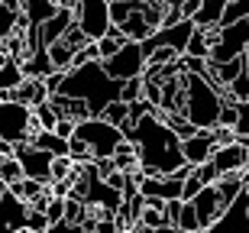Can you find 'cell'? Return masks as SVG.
<instances>
[{"instance_id":"obj_1","label":"cell","mask_w":249,"mask_h":233,"mask_svg":"<svg viewBox=\"0 0 249 233\" xmlns=\"http://www.w3.org/2000/svg\"><path fill=\"white\" fill-rule=\"evenodd\" d=\"M126 140L133 143L139 159V168H156V175H168L178 165H185L181 159V140L175 136V130H168L159 110H149L142 117L133 120Z\"/></svg>"},{"instance_id":"obj_2","label":"cell","mask_w":249,"mask_h":233,"mask_svg":"<svg viewBox=\"0 0 249 233\" xmlns=\"http://www.w3.org/2000/svg\"><path fill=\"white\" fill-rule=\"evenodd\" d=\"M55 94L81 97V101L88 104L91 117H97L110 101L120 97V81H113V78L104 75L101 62H84V65H78V68H65V78H62Z\"/></svg>"},{"instance_id":"obj_3","label":"cell","mask_w":249,"mask_h":233,"mask_svg":"<svg viewBox=\"0 0 249 233\" xmlns=\"http://www.w3.org/2000/svg\"><path fill=\"white\" fill-rule=\"evenodd\" d=\"M181 81H185L181 113L197 130H213L217 126V113L223 107V91H217L204 75H191V72H181Z\"/></svg>"},{"instance_id":"obj_4","label":"cell","mask_w":249,"mask_h":233,"mask_svg":"<svg viewBox=\"0 0 249 233\" xmlns=\"http://www.w3.org/2000/svg\"><path fill=\"white\" fill-rule=\"evenodd\" d=\"M78 140L88 146L91 159H107L113 156V149L123 143V130L107 123L104 117H84V120H74V133Z\"/></svg>"},{"instance_id":"obj_5","label":"cell","mask_w":249,"mask_h":233,"mask_svg":"<svg viewBox=\"0 0 249 233\" xmlns=\"http://www.w3.org/2000/svg\"><path fill=\"white\" fill-rule=\"evenodd\" d=\"M36 120H33V107L19 101H3L0 97V140L3 143H29V136L36 133Z\"/></svg>"},{"instance_id":"obj_6","label":"cell","mask_w":249,"mask_h":233,"mask_svg":"<svg viewBox=\"0 0 249 233\" xmlns=\"http://www.w3.org/2000/svg\"><path fill=\"white\" fill-rule=\"evenodd\" d=\"M71 17L81 26L84 36L91 39V42H97L110 29V3L107 0H74Z\"/></svg>"},{"instance_id":"obj_7","label":"cell","mask_w":249,"mask_h":233,"mask_svg":"<svg viewBox=\"0 0 249 233\" xmlns=\"http://www.w3.org/2000/svg\"><path fill=\"white\" fill-rule=\"evenodd\" d=\"M101 68L104 75L113 78V81H126V78H136L142 75V68H146V58H142V49H139V42H133V39H126L113 55L101 58Z\"/></svg>"},{"instance_id":"obj_8","label":"cell","mask_w":249,"mask_h":233,"mask_svg":"<svg viewBox=\"0 0 249 233\" xmlns=\"http://www.w3.org/2000/svg\"><path fill=\"white\" fill-rule=\"evenodd\" d=\"M204 233H249V197H246V191H240V195L233 197L230 204L220 211V217Z\"/></svg>"},{"instance_id":"obj_9","label":"cell","mask_w":249,"mask_h":233,"mask_svg":"<svg viewBox=\"0 0 249 233\" xmlns=\"http://www.w3.org/2000/svg\"><path fill=\"white\" fill-rule=\"evenodd\" d=\"M13 156H17L19 168H23V178H36V181H49V156L46 149H39L33 143H17L13 146Z\"/></svg>"},{"instance_id":"obj_10","label":"cell","mask_w":249,"mask_h":233,"mask_svg":"<svg viewBox=\"0 0 249 233\" xmlns=\"http://www.w3.org/2000/svg\"><path fill=\"white\" fill-rule=\"evenodd\" d=\"M246 159H249V149L233 140V143H223V146H213L211 165L217 168V175H233V172H243Z\"/></svg>"},{"instance_id":"obj_11","label":"cell","mask_w":249,"mask_h":233,"mask_svg":"<svg viewBox=\"0 0 249 233\" xmlns=\"http://www.w3.org/2000/svg\"><path fill=\"white\" fill-rule=\"evenodd\" d=\"M191 207H194V214H197V227L207 230V227L220 217L223 201H220V195H217V188H213V185H201V188H197V195L191 197Z\"/></svg>"},{"instance_id":"obj_12","label":"cell","mask_w":249,"mask_h":233,"mask_svg":"<svg viewBox=\"0 0 249 233\" xmlns=\"http://www.w3.org/2000/svg\"><path fill=\"white\" fill-rule=\"evenodd\" d=\"M26 201H19L13 191H3L0 195V233H13V230H23L26 224Z\"/></svg>"},{"instance_id":"obj_13","label":"cell","mask_w":249,"mask_h":233,"mask_svg":"<svg viewBox=\"0 0 249 233\" xmlns=\"http://www.w3.org/2000/svg\"><path fill=\"white\" fill-rule=\"evenodd\" d=\"M213 133L211 130H197L191 133V136H185L181 140V159H185L188 165H201V162H207L213 152Z\"/></svg>"},{"instance_id":"obj_14","label":"cell","mask_w":249,"mask_h":233,"mask_svg":"<svg viewBox=\"0 0 249 233\" xmlns=\"http://www.w3.org/2000/svg\"><path fill=\"white\" fill-rule=\"evenodd\" d=\"M230 0H201L197 3V10H194V17H191V23L197 29H211V26H217L220 23V13H223V7H227Z\"/></svg>"},{"instance_id":"obj_15","label":"cell","mask_w":249,"mask_h":233,"mask_svg":"<svg viewBox=\"0 0 249 233\" xmlns=\"http://www.w3.org/2000/svg\"><path fill=\"white\" fill-rule=\"evenodd\" d=\"M19 68H23V78H46L49 72H52V62H49V52L46 46L33 49L23 62H19Z\"/></svg>"},{"instance_id":"obj_16","label":"cell","mask_w":249,"mask_h":233,"mask_svg":"<svg viewBox=\"0 0 249 233\" xmlns=\"http://www.w3.org/2000/svg\"><path fill=\"white\" fill-rule=\"evenodd\" d=\"M29 143L39 146V149H46L49 156H68V140H62V136L52 133V130H36L29 136Z\"/></svg>"},{"instance_id":"obj_17","label":"cell","mask_w":249,"mask_h":233,"mask_svg":"<svg viewBox=\"0 0 249 233\" xmlns=\"http://www.w3.org/2000/svg\"><path fill=\"white\" fill-rule=\"evenodd\" d=\"M23 81V68H19V58L13 55H0V91H10V88H17Z\"/></svg>"},{"instance_id":"obj_18","label":"cell","mask_w":249,"mask_h":233,"mask_svg":"<svg viewBox=\"0 0 249 233\" xmlns=\"http://www.w3.org/2000/svg\"><path fill=\"white\" fill-rule=\"evenodd\" d=\"M97 117H104V120L113 123V126H120V130H123V140H126V133H129V126H133V123H129V110H126V104H123L120 97H117V101H110L101 113H97Z\"/></svg>"},{"instance_id":"obj_19","label":"cell","mask_w":249,"mask_h":233,"mask_svg":"<svg viewBox=\"0 0 249 233\" xmlns=\"http://www.w3.org/2000/svg\"><path fill=\"white\" fill-rule=\"evenodd\" d=\"M185 55H194V58H207L211 55V36H207V29H191V36H188V46H185Z\"/></svg>"},{"instance_id":"obj_20","label":"cell","mask_w":249,"mask_h":233,"mask_svg":"<svg viewBox=\"0 0 249 233\" xmlns=\"http://www.w3.org/2000/svg\"><path fill=\"white\" fill-rule=\"evenodd\" d=\"M33 120H36L39 130H52V126H55L58 113H55V107L49 104V97H46V101H39L36 107H33Z\"/></svg>"},{"instance_id":"obj_21","label":"cell","mask_w":249,"mask_h":233,"mask_svg":"<svg viewBox=\"0 0 249 233\" xmlns=\"http://www.w3.org/2000/svg\"><path fill=\"white\" fill-rule=\"evenodd\" d=\"M246 17H249V0H230V3L223 7L220 23H217V26H230V23H236V19H246Z\"/></svg>"},{"instance_id":"obj_22","label":"cell","mask_w":249,"mask_h":233,"mask_svg":"<svg viewBox=\"0 0 249 233\" xmlns=\"http://www.w3.org/2000/svg\"><path fill=\"white\" fill-rule=\"evenodd\" d=\"M46 52H49V62H52V68H62V72L68 68V62H71V55H74L71 49L65 46V42H58V39H55V42H49Z\"/></svg>"},{"instance_id":"obj_23","label":"cell","mask_w":249,"mask_h":233,"mask_svg":"<svg viewBox=\"0 0 249 233\" xmlns=\"http://www.w3.org/2000/svg\"><path fill=\"white\" fill-rule=\"evenodd\" d=\"M19 178H23V168H19L17 156H13V152H10V156H0V181H3V185H13Z\"/></svg>"},{"instance_id":"obj_24","label":"cell","mask_w":249,"mask_h":233,"mask_svg":"<svg viewBox=\"0 0 249 233\" xmlns=\"http://www.w3.org/2000/svg\"><path fill=\"white\" fill-rule=\"evenodd\" d=\"M58 42H65V46L71 49V52H78V49H81V46H88L91 39L84 36V33H81V26H78V23H74V19H71V23L65 26V33H62V36H58Z\"/></svg>"},{"instance_id":"obj_25","label":"cell","mask_w":249,"mask_h":233,"mask_svg":"<svg viewBox=\"0 0 249 233\" xmlns=\"http://www.w3.org/2000/svg\"><path fill=\"white\" fill-rule=\"evenodd\" d=\"M175 227H178L181 233H197V230H201V227H197V214H194L191 201H181V211H178Z\"/></svg>"},{"instance_id":"obj_26","label":"cell","mask_w":249,"mask_h":233,"mask_svg":"<svg viewBox=\"0 0 249 233\" xmlns=\"http://www.w3.org/2000/svg\"><path fill=\"white\" fill-rule=\"evenodd\" d=\"M139 97H142V75L120 81V101L123 104H133V101H139Z\"/></svg>"},{"instance_id":"obj_27","label":"cell","mask_w":249,"mask_h":233,"mask_svg":"<svg viewBox=\"0 0 249 233\" xmlns=\"http://www.w3.org/2000/svg\"><path fill=\"white\" fill-rule=\"evenodd\" d=\"M227 91H230L233 101H249V72H246V68H243L230 84H227Z\"/></svg>"},{"instance_id":"obj_28","label":"cell","mask_w":249,"mask_h":233,"mask_svg":"<svg viewBox=\"0 0 249 233\" xmlns=\"http://www.w3.org/2000/svg\"><path fill=\"white\" fill-rule=\"evenodd\" d=\"M84 217V201L74 195H65V211H62V220H68V224H78Z\"/></svg>"},{"instance_id":"obj_29","label":"cell","mask_w":249,"mask_h":233,"mask_svg":"<svg viewBox=\"0 0 249 233\" xmlns=\"http://www.w3.org/2000/svg\"><path fill=\"white\" fill-rule=\"evenodd\" d=\"M236 104V123H233V133L236 136H246L249 133V101H233Z\"/></svg>"},{"instance_id":"obj_30","label":"cell","mask_w":249,"mask_h":233,"mask_svg":"<svg viewBox=\"0 0 249 233\" xmlns=\"http://www.w3.org/2000/svg\"><path fill=\"white\" fill-rule=\"evenodd\" d=\"M26 227L29 233H46L49 230V220H46V214H42V211H33V207H29L26 211Z\"/></svg>"},{"instance_id":"obj_31","label":"cell","mask_w":249,"mask_h":233,"mask_svg":"<svg viewBox=\"0 0 249 233\" xmlns=\"http://www.w3.org/2000/svg\"><path fill=\"white\" fill-rule=\"evenodd\" d=\"M13 26H17V10H7V7H0V42L13 33Z\"/></svg>"},{"instance_id":"obj_32","label":"cell","mask_w":249,"mask_h":233,"mask_svg":"<svg viewBox=\"0 0 249 233\" xmlns=\"http://www.w3.org/2000/svg\"><path fill=\"white\" fill-rule=\"evenodd\" d=\"M62 211H65V197H55V195H52L42 214H46V220H49V224H55V220H62Z\"/></svg>"},{"instance_id":"obj_33","label":"cell","mask_w":249,"mask_h":233,"mask_svg":"<svg viewBox=\"0 0 249 233\" xmlns=\"http://www.w3.org/2000/svg\"><path fill=\"white\" fill-rule=\"evenodd\" d=\"M68 156H71L74 162H88V159H91V152H88V146H84L78 136H68Z\"/></svg>"},{"instance_id":"obj_34","label":"cell","mask_w":249,"mask_h":233,"mask_svg":"<svg viewBox=\"0 0 249 233\" xmlns=\"http://www.w3.org/2000/svg\"><path fill=\"white\" fill-rule=\"evenodd\" d=\"M52 133H58L62 140H68V136L74 133V120H68V117H58V120H55V126H52Z\"/></svg>"},{"instance_id":"obj_35","label":"cell","mask_w":249,"mask_h":233,"mask_svg":"<svg viewBox=\"0 0 249 233\" xmlns=\"http://www.w3.org/2000/svg\"><path fill=\"white\" fill-rule=\"evenodd\" d=\"M0 7H7V10H19V0H0Z\"/></svg>"},{"instance_id":"obj_36","label":"cell","mask_w":249,"mask_h":233,"mask_svg":"<svg viewBox=\"0 0 249 233\" xmlns=\"http://www.w3.org/2000/svg\"><path fill=\"white\" fill-rule=\"evenodd\" d=\"M243 178H249V159H246V165H243V172H240Z\"/></svg>"},{"instance_id":"obj_37","label":"cell","mask_w":249,"mask_h":233,"mask_svg":"<svg viewBox=\"0 0 249 233\" xmlns=\"http://www.w3.org/2000/svg\"><path fill=\"white\" fill-rule=\"evenodd\" d=\"M243 191H246V197H249V178H243Z\"/></svg>"},{"instance_id":"obj_38","label":"cell","mask_w":249,"mask_h":233,"mask_svg":"<svg viewBox=\"0 0 249 233\" xmlns=\"http://www.w3.org/2000/svg\"><path fill=\"white\" fill-rule=\"evenodd\" d=\"M123 233H133V230H123Z\"/></svg>"},{"instance_id":"obj_39","label":"cell","mask_w":249,"mask_h":233,"mask_svg":"<svg viewBox=\"0 0 249 233\" xmlns=\"http://www.w3.org/2000/svg\"><path fill=\"white\" fill-rule=\"evenodd\" d=\"M246 72H249V65H246Z\"/></svg>"},{"instance_id":"obj_40","label":"cell","mask_w":249,"mask_h":233,"mask_svg":"<svg viewBox=\"0 0 249 233\" xmlns=\"http://www.w3.org/2000/svg\"><path fill=\"white\" fill-rule=\"evenodd\" d=\"M197 233H204V230H197Z\"/></svg>"},{"instance_id":"obj_41","label":"cell","mask_w":249,"mask_h":233,"mask_svg":"<svg viewBox=\"0 0 249 233\" xmlns=\"http://www.w3.org/2000/svg\"><path fill=\"white\" fill-rule=\"evenodd\" d=\"M246 136H249V133H246Z\"/></svg>"}]
</instances>
